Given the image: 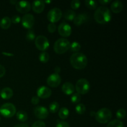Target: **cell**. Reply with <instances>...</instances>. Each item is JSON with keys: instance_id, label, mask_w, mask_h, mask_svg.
<instances>
[{"instance_id": "obj_1", "label": "cell", "mask_w": 127, "mask_h": 127, "mask_svg": "<svg viewBox=\"0 0 127 127\" xmlns=\"http://www.w3.org/2000/svg\"><path fill=\"white\" fill-rule=\"evenodd\" d=\"M94 17L97 23L105 24L110 22L111 20V12L108 7L105 6H100L95 10Z\"/></svg>"}, {"instance_id": "obj_2", "label": "cell", "mask_w": 127, "mask_h": 127, "mask_svg": "<svg viewBox=\"0 0 127 127\" xmlns=\"http://www.w3.org/2000/svg\"><path fill=\"white\" fill-rule=\"evenodd\" d=\"M70 63L72 66L76 69H83L88 64V58L82 53H75L70 57Z\"/></svg>"}, {"instance_id": "obj_3", "label": "cell", "mask_w": 127, "mask_h": 127, "mask_svg": "<svg viewBox=\"0 0 127 127\" xmlns=\"http://www.w3.org/2000/svg\"><path fill=\"white\" fill-rule=\"evenodd\" d=\"M112 114L110 109L107 108H102L95 113V118L97 122L100 124H107L112 119Z\"/></svg>"}, {"instance_id": "obj_4", "label": "cell", "mask_w": 127, "mask_h": 127, "mask_svg": "<svg viewBox=\"0 0 127 127\" xmlns=\"http://www.w3.org/2000/svg\"><path fill=\"white\" fill-rule=\"evenodd\" d=\"M70 42L66 38H61L57 40L53 46V49L57 54H63L66 52L70 47Z\"/></svg>"}, {"instance_id": "obj_5", "label": "cell", "mask_w": 127, "mask_h": 127, "mask_svg": "<svg viewBox=\"0 0 127 127\" xmlns=\"http://www.w3.org/2000/svg\"><path fill=\"white\" fill-rule=\"evenodd\" d=\"M0 113L6 118H11L16 113V107L11 103H6L0 107Z\"/></svg>"}, {"instance_id": "obj_6", "label": "cell", "mask_w": 127, "mask_h": 127, "mask_svg": "<svg viewBox=\"0 0 127 127\" xmlns=\"http://www.w3.org/2000/svg\"><path fill=\"white\" fill-rule=\"evenodd\" d=\"M75 88L78 94H86L90 89V84L87 79L82 78L76 82Z\"/></svg>"}, {"instance_id": "obj_7", "label": "cell", "mask_w": 127, "mask_h": 127, "mask_svg": "<svg viewBox=\"0 0 127 127\" xmlns=\"http://www.w3.org/2000/svg\"><path fill=\"white\" fill-rule=\"evenodd\" d=\"M62 17V12L60 9L55 7L50 10L47 14L48 20L51 23L55 24L58 22Z\"/></svg>"}, {"instance_id": "obj_8", "label": "cell", "mask_w": 127, "mask_h": 127, "mask_svg": "<svg viewBox=\"0 0 127 127\" xmlns=\"http://www.w3.org/2000/svg\"><path fill=\"white\" fill-rule=\"evenodd\" d=\"M36 47L40 51H45L49 47V42L47 37L43 35H38L35 39Z\"/></svg>"}, {"instance_id": "obj_9", "label": "cell", "mask_w": 127, "mask_h": 127, "mask_svg": "<svg viewBox=\"0 0 127 127\" xmlns=\"http://www.w3.org/2000/svg\"><path fill=\"white\" fill-rule=\"evenodd\" d=\"M59 34L63 37H68L71 34V27L65 22H63L59 25L58 28Z\"/></svg>"}, {"instance_id": "obj_10", "label": "cell", "mask_w": 127, "mask_h": 127, "mask_svg": "<svg viewBox=\"0 0 127 127\" xmlns=\"http://www.w3.org/2000/svg\"><path fill=\"white\" fill-rule=\"evenodd\" d=\"M22 25L27 29H31L35 23V18L31 14H26L22 18Z\"/></svg>"}, {"instance_id": "obj_11", "label": "cell", "mask_w": 127, "mask_h": 127, "mask_svg": "<svg viewBox=\"0 0 127 127\" xmlns=\"http://www.w3.org/2000/svg\"><path fill=\"white\" fill-rule=\"evenodd\" d=\"M16 9L18 12L22 14H27L31 9V3L28 1H17L16 4Z\"/></svg>"}, {"instance_id": "obj_12", "label": "cell", "mask_w": 127, "mask_h": 127, "mask_svg": "<svg viewBox=\"0 0 127 127\" xmlns=\"http://www.w3.org/2000/svg\"><path fill=\"white\" fill-rule=\"evenodd\" d=\"M62 82V78L58 74H52L48 77L47 80V83L49 86L52 88H57Z\"/></svg>"}, {"instance_id": "obj_13", "label": "cell", "mask_w": 127, "mask_h": 127, "mask_svg": "<svg viewBox=\"0 0 127 127\" xmlns=\"http://www.w3.org/2000/svg\"><path fill=\"white\" fill-rule=\"evenodd\" d=\"M33 112L36 117L42 120L47 119L49 114L47 108L43 106H38L35 107Z\"/></svg>"}, {"instance_id": "obj_14", "label": "cell", "mask_w": 127, "mask_h": 127, "mask_svg": "<svg viewBox=\"0 0 127 127\" xmlns=\"http://www.w3.org/2000/svg\"><path fill=\"white\" fill-rule=\"evenodd\" d=\"M37 97L41 99H47L52 95V90L48 87L41 86L37 91Z\"/></svg>"}, {"instance_id": "obj_15", "label": "cell", "mask_w": 127, "mask_h": 127, "mask_svg": "<svg viewBox=\"0 0 127 127\" xmlns=\"http://www.w3.org/2000/svg\"><path fill=\"white\" fill-rule=\"evenodd\" d=\"M45 8V2L43 1H34L32 2V9L35 13L43 12Z\"/></svg>"}, {"instance_id": "obj_16", "label": "cell", "mask_w": 127, "mask_h": 127, "mask_svg": "<svg viewBox=\"0 0 127 127\" xmlns=\"http://www.w3.org/2000/svg\"><path fill=\"white\" fill-rule=\"evenodd\" d=\"M86 14H79L75 17L74 19V24L76 26H80L86 22L88 20V16Z\"/></svg>"}, {"instance_id": "obj_17", "label": "cell", "mask_w": 127, "mask_h": 127, "mask_svg": "<svg viewBox=\"0 0 127 127\" xmlns=\"http://www.w3.org/2000/svg\"><path fill=\"white\" fill-rule=\"evenodd\" d=\"M123 7H124L123 3L120 1H119V0L114 1L112 3L111 6H110L111 11L114 12V13H119V12H120L123 10Z\"/></svg>"}, {"instance_id": "obj_18", "label": "cell", "mask_w": 127, "mask_h": 127, "mask_svg": "<svg viewBox=\"0 0 127 127\" xmlns=\"http://www.w3.org/2000/svg\"><path fill=\"white\" fill-rule=\"evenodd\" d=\"M62 91L66 95H71L74 92V87L72 83L66 82L63 84Z\"/></svg>"}, {"instance_id": "obj_19", "label": "cell", "mask_w": 127, "mask_h": 127, "mask_svg": "<svg viewBox=\"0 0 127 127\" xmlns=\"http://www.w3.org/2000/svg\"><path fill=\"white\" fill-rule=\"evenodd\" d=\"M13 91L10 88H4L1 92V97L4 100H8L13 96Z\"/></svg>"}, {"instance_id": "obj_20", "label": "cell", "mask_w": 127, "mask_h": 127, "mask_svg": "<svg viewBox=\"0 0 127 127\" xmlns=\"http://www.w3.org/2000/svg\"><path fill=\"white\" fill-rule=\"evenodd\" d=\"M11 25V20L9 17H4L0 21V27L2 29L6 30L10 27Z\"/></svg>"}, {"instance_id": "obj_21", "label": "cell", "mask_w": 127, "mask_h": 127, "mask_svg": "<svg viewBox=\"0 0 127 127\" xmlns=\"http://www.w3.org/2000/svg\"><path fill=\"white\" fill-rule=\"evenodd\" d=\"M76 16V14L73 10H67L64 14V19L68 21H74Z\"/></svg>"}, {"instance_id": "obj_22", "label": "cell", "mask_w": 127, "mask_h": 127, "mask_svg": "<svg viewBox=\"0 0 127 127\" xmlns=\"http://www.w3.org/2000/svg\"><path fill=\"white\" fill-rule=\"evenodd\" d=\"M16 118L19 121L24 122L27 121V119H28V115L25 111L20 110L16 114Z\"/></svg>"}, {"instance_id": "obj_23", "label": "cell", "mask_w": 127, "mask_h": 127, "mask_svg": "<svg viewBox=\"0 0 127 127\" xmlns=\"http://www.w3.org/2000/svg\"><path fill=\"white\" fill-rule=\"evenodd\" d=\"M69 110L66 107H62L60 109L58 112V115H59L60 118L62 120H65L69 116Z\"/></svg>"}, {"instance_id": "obj_24", "label": "cell", "mask_w": 127, "mask_h": 127, "mask_svg": "<svg viewBox=\"0 0 127 127\" xmlns=\"http://www.w3.org/2000/svg\"><path fill=\"white\" fill-rule=\"evenodd\" d=\"M107 127H124V123L119 120H114L108 124Z\"/></svg>"}, {"instance_id": "obj_25", "label": "cell", "mask_w": 127, "mask_h": 127, "mask_svg": "<svg viewBox=\"0 0 127 127\" xmlns=\"http://www.w3.org/2000/svg\"><path fill=\"white\" fill-rule=\"evenodd\" d=\"M81 45L80 43H78L77 42H73V43H71L70 47L69 49L71 52H75V53H78L79 50H81Z\"/></svg>"}, {"instance_id": "obj_26", "label": "cell", "mask_w": 127, "mask_h": 127, "mask_svg": "<svg viewBox=\"0 0 127 127\" xmlns=\"http://www.w3.org/2000/svg\"><path fill=\"white\" fill-rule=\"evenodd\" d=\"M59 104L57 102H53L51 103L49 105V110L51 113H55L57 112L58 110H59Z\"/></svg>"}, {"instance_id": "obj_27", "label": "cell", "mask_w": 127, "mask_h": 127, "mask_svg": "<svg viewBox=\"0 0 127 127\" xmlns=\"http://www.w3.org/2000/svg\"><path fill=\"white\" fill-rule=\"evenodd\" d=\"M49 55L48 53L45 52H43L42 53H41L39 55V60L42 63H46L48 62L49 60Z\"/></svg>"}, {"instance_id": "obj_28", "label": "cell", "mask_w": 127, "mask_h": 127, "mask_svg": "<svg viewBox=\"0 0 127 127\" xmlns=\"http://www.w3.org/2000/svg\"><path fill=\"white\" fill-rule=\"evenodd\" d=\"M76 112L79 115H83L86 112V107L83 104H78L76 106Z\"/></svg>"}, {"instance_id": "obj_29", "label": "cell", "mask_w": 127, "mask_h": 127, "mask_svg": "<svg viewBox=\"0 0 127 127\" xmlns=\"http://www.w3.org/2000/svg\"><path fill=\"white\" fill-rule=\"evenodd\" d=\"M85 4L90 9H95L97 6V3L96 1H91V0L85 1Z\"/></svg>"}, {"instance_id": "obj_30", "label": "cell", "mask_w": 127, "mask_h": 127, "mask_svg": "<svg viewBox=\"0 0 127 127\" xmlns=\"http://www.w3.org/2000/svg\"><path fill=\"white\" fill-rule=\"evenodd\" d=\"M35 38V34L33 30L29 29L26 34V40L27 41H33Z\"/></svg>"}, {"instance_id": "obj_31", "label": "cell", "mask_w": 127, "mask_h": 127, "mask_svg": "<svg viewBox=\"0 0 127 127\" xmlns=\"http://www.w3.org/2000/svg\"><path fill=\"white\" fill-rule=\"evenodd\" d=\"M126 111L124 109H120L117 110L116 113V116L119 119H124L126 117Z\"/></svg>"}, {"instance_id": "obj_32", "label": "cell", "mask_w": 127, "mask_h": 127, "mask_svg": "<svg viewBox=\"0 0 127 127\" xmlns=\"http://www.w3.org/2000/svg\"><path fill=\"white\" fill-rule=\"evenodd\" d=\"M81 95L78 93H75L73 95H72L71 98V101L73 104H78L81 101Z\"/></svg>"}, {"instance_id": "obj_33", "label": "cell", "mask_w": 127, "mask_h": 127, "mask_svg": "<svg viewBox=\"0 0 127 127\" xmlns=\"http://www.w3.org/2000/svg\"><path fill=\"white\" fill-rule=\"evenodd\" d=\"M81 2L79 0H73L71 2V7L73 9L76 10L80 7Z\"/></svg>"}, {"instance_id": "obj_34", "label": "cell", "mask_w": 127, "mask_h": 127, "mask_svg": "<svg viewBox=\"0 0 127 127\" xmlns=\"http://www.w3.org/2000/svg\"><path fill=\"white\" fill-rule=\"evenodd\" d=\"M47 29H48V31L50 33H53L57 30V26H56V25L55 24L50 23L48 25Z\"/></svg>"}, {"instance_id": "obj_35", "label": "cell", "mask_w": 127, "mask_h": 127, "mask_svg": "<svg viewBox=\"0 0 127 127\" xmlns=\"http://www.w3.org/2000/svg\"><path fill=\"white\" fill-rule=\"evenodd\" d=\"M32 127H46V125L43 121L38 120V121H36L35 122L33 123V125H32Z\"/></svg>"}, {"instance_id": "obj_36", "label": "cell", "mask_w": 127, "mask_h": 127, "mask_svg": "<svg viewBox=\"0 0 127 127\" xmlns=\"http://www.w3.org/2000/svg\"><path fill=\"white\" fill-rule=\"evenodd\" d=\"M11 22H13L14 24H18L21 22V17L17 15H15V16H12V19H11Z\"/></svg>"}, {"instance_id": "obj_37", "label": "cell", "mask_w": 127, "mask_h": 127, "mask_svg": "<svg viewBox=\"0 0 127 127\" xmlns=\"http://www.w3.org/2000/svg\"><path fill=\"white\" fill-rule=\"evenodd\" d=\"M56 127H69V125L66 122H59L57 124V126Z\"/></svg>"}, {"instance_id": "obj_38", "label": "cell", "mask_w": 127, "mask_h": 127, "mask_svg": "<svg viewBox=\"0 0 127 127\" xmlns=\"http://www.w3.org/2000/svg\"><path fill=\"white\" fill-rule=\"evenodd\" d=\"M39 98L37 96H33V97L31 99V103H32L33 105H37L39 103Z\"/></svg>"}, {"instance_id": "obj_39", "label": "cell", "mask_w": 127, "mask_h": 127, "mask_svg": "<svg viewBox=\"0 0 127 127\" xmlns=\"http://www.w3.org/2000/svg\"><path fill=\"white\" fill-rule=\"evenodd\" d=\"M6 73V69L2 65L0 64V78L3 77Z\"/></svg>"}, {"instance_id": "obj_40", "label": "cell", "mask_w": 127, "mask_h": 127, "mask_svg": "<svg viewBox=\"0 0 127 127\" xmlns=\"http://www.w3.org/2000/svg\"><path fill=\"white\" fill-rule=\"evenodd\" d=\"M110 2H111L110 0H100L99 1V2L102 5H106L107 4L110 3Z\"/></svg>"}, {"instance_id": "obj_41", "label": "cell", "mask_w": 127, "mask_h": 127, "mask_svg": "<svg viewBox=\"0 0 127 127\" xmlns=\"http://www.w3.org/2000/svg\"><path fill=\"white\" fill-rule=\"evenodd\" d=\"M14 127H29L28 125L26 124H17V125H15Z\"/></svg>"}, {"instance_id": "obj_42", "label": "cell", "mask_w": 127, "mask_h": 127, "mask_svg": "<svg viewBox=\"0 0 127 127\" xmlns=\"http://www.w3.org/2000/svg\"><path fill=\"white\" fill-rule=\"evenodd\" d=\"M60 68L58 66H57L55 68V74H59V73L60 72Z\"/></svg>"}, {"instance_id": "obj_43", "label": "cell", "mask_w": 127, "mask_h": 127, "mask_svg": "<svg viewBox=\"0 0 127 127\" xmlns=\"http://www.w3.org/2000/svg\"><path fill=\"white\" fill-rule=\"evenodd\" d=\"M10 2H11V3L12 4L16 5V4H17V1H15V0H11V1H10Z\"/></svg>"}, {"instance_id": "obj_44", "label": "cell", "mask_w": 127, "mask_h": 127, "mask_svg": "<svg viewBox=\"0 0 127 127\" xmlns=\"http://www.w3.org/2000/svg\"><path fill=\"white\" fill-rule=\"evenodd\" d=\"M95 113L96 112H91V116H95Z\"/></svg>"}, {"instance_id": "obj_45", "label": "cell", "mask_w": 127, "mask_h": 127, "mask_svg": "<svg viewBox=\"0 0 127 127\" xmlns=\"http://www.w3.org/2000/svg\"><path fill=\"white\" fill-rule=\"evenodd\" d=\"M44 2H47V3H50V2H51V1H44Z\"/></svg>"}, {"instance_id": "obj_46", "label": "cell", "mask_w": 127, "mask_h": 127, "mask_svg": "<svg viewBox=\"0 0 127 127\" xmlns=\"http://www.w3.org/2000/svg\"><path fill=\"white\" fill-rule=\"evenodd\" d=\"M0 122H1V118H0Z\"/></svg>"}]
</instances>
